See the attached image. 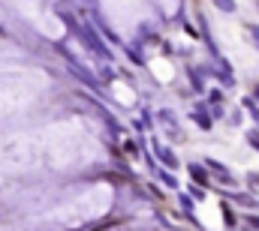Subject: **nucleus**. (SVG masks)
Instances as JSON below:
<instances>
[{
	"label": "nucleus",
	"instance_id": "2",
	"mask_svg": "<svg viewBox=\"0 0 259 231\" xmlns=\"http://www.w3.org/2000/svg\"><path fill=\"white\" fill-rule=\"evenodd\" d=\"M250 36H253V39L259 42V27H250Z\"/></svg>",
	"mask_w": 259,
	"mask_h": 231
},
{
	"label": "nucleus",
	"instance_id": "1",
	"mask_svg": "<svg viewBox=\"0 0 259 231\" xmlns=\"http://www.w3.org/2000/svg\"><path fill=\"white\" fill-rule=\"evenodd\" d=\"M250 144H253V147H256V150H259V135H256V132L250 135Z\"/></svg>",
	"mask_w": 259,
	"mask_h": 231
},
{
	"label": "nucleus",
	"instance_id": "3",
	"mask_svg": "<svg viewBox=\"0 0 259 231\" xmlns=\"http://www.w3.org/2000/svg\"><path fill=\"white\" fill-rule=\"evenodd\" d=\"M256 96H259V87H256Z\"/></svg>",
	"mask_w": 259,
	"mask_h": 231
}]
</instances>
